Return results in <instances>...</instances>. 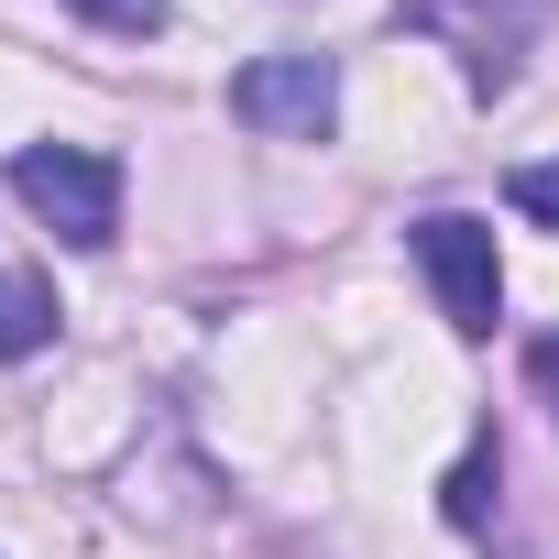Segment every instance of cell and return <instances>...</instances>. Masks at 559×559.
Returning <instances> with one entry per match:
<instances>
[{"label":"cell","mask_w":559,"mask_h":559,"mask_svg":"<svg viewBox=\"0 0 559 559\" xmlns=\"http://www.w3.org/2000/svg\"><path fill=\"white\" fill-rule=\"evenodd\" d=\"M406 241H417L428 286H439V319H450L461 341H493V319H504V263H493V230H483L472 209H428Z\"/></svg>","instance_id":"3957f363"},{"label":"cell","mask_w":559,"mask_h":559,"mask_svg":"<svg viewBox=\"0 0 559 559\" xmlns=\"http://www.w3.org/2000/svg\"><path fill=\"white\" fill-rule=\"evenodd\" d=\"M493 472H504V450L483 439V450H472V461L450 472V526H483V493H493Z\"/></svg>","instance_id":"8992f818"},{"label":"cell","mask_w":559,"mask_h":559,"mask_svg":"<svg viewBox=\"0 0 559 559\" xmlns=\"http://www.w3.org/2000/svg\"><path fill=\"white\" fill-rule=\"evenodd\" d=\"M395 23L428 34V45H450L461 78L493 99V88H515V67H526V45L548 23V0H395Z\"/></svg>","instance_id":"7a4b0ae2"},{"label":"cell","mask_w":559,"mask_h":559,"mask_svg":"<svg viewBox=\"0 0 559 559\" xmlns=\"http://www.w3.org/2000/svg\"><path fill=\"white\" fill-rule=\"evenodd\" d=\"M56 319H67V308H56V274H34V263L0 274V362H34V352L56 341Z\"/></svg>","instance_id":"5b68a950"},{"label":"cell","mask_w":559,"mask_h":559,"mask_svg":"<svg viewBox=\"0 0 559 559\" xmlns=\"http://www.w3.org/2000/svg\"><path fill=\"white\" fill-rule=\"evenodd\" d=\"M537 230H559V154H537V165H515V187H504Z\"/></svg>","instance_id":"52a82bcc"},{"label":"cell","mask_w":559,"mask_h":559,"mask_svg":"<svg viewBox=\"0 0 559 559\" xmlns=\"http://www.w3.org/2000/svg\"><path fill=\"white\" fill-rule=\"evenodd\" d=\"M12 198L67 241V252H99L121 230V165L88 154V143H23L12 154Z\"/></svg>","instance_id":"6da1fadb"},{"label":"cell","mask_w":559,"mask_h":559,"mask_svg":"<svg viewBox=\"0 0 559 559\" xmlns=\"http://www.w3.org/2000/svg\"><path fill=\"white\" fill-rule=\"evenodd\" d=\"M230 121L263 132V143H330V121H341L330 56H252L230 78Z\"/></svg>","instance_id":"277c9868"},{"label":"cell","mask_w":559,"mask_h":559,"mask_svg":"<svg viewBox=\"0 0 559 559\" xmlns=\"http://www.w3.org/2000/svg\"><path fill=\"white\" fill-rule=\"evenodd\" d=\"M67 12H88L99 34H165V0H67Z\"/></svg>","instance_id":"ba28073f"},{"label":"cell","mask_w":559,"mask_h":559,"mask_svg":"<svg viewBox=\"0 0 559 559\" xmlns=\"http://www.w3.org/2000/svg\"><path fill=\"white\" fill-rule=\"evenodd\" d=\"M526 384H537V406L559 417V341H526Z\"/></svg>","instance_id":"9c48e42d"}]
</instances>
